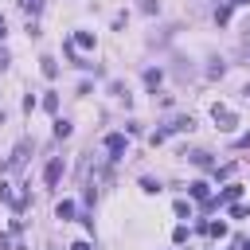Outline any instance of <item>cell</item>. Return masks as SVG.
<instances>
[{
  "mask_svg": "<svg viewBox=\"0 0 250 250\" xmlns=\"http://www.w3.org/2000/svg\"><path fill=\"white\" fill-rule=\"evenodd\" d=\"M234 145H238V148H250V133H242V137H238Z\"/></svg>",
  "mask_w": 250,
  "mask_h": 250,
  "instance_id": "20",
  "label": "cell"
},
{
  "mask_svg": "<svg viewBox=\"0 0 250 250\" xmlns=\"http://www.w3.org/2000/svg\"><path fill=\"white\" fill-rule=\"evenodd\" d=\"M39 62H43V66H39V70H43V74H47V78H55V74H59V62H55V59H39Z\"/></svg>",
  "mask_w": 250,
  "mask_h": 250,
  "instance_id": "10",
  "label": "cell"
},
{
  "mask_svg": "<svg viewBox=\"0 0 250 250\" xmlns=\"http://www.w3.org/2000/svg\"><path fill=\"white\" fill-rule=\"evenodd\" d=\"M242 94H246V98H250V86H246V90H242Z\"/></svg>",
  "mask_w": 250,
  "mask_h": 250,
  "instance_id": "23",
  "label": "cell"
},
{
  "mask_svg": "<svg viewBox=\"0 0 250 250\" xmlns=\"http://www.w3.org/2000/svg\"><path fill=\"white\" fill-rule=\"evenodd\" d=\"M70 133H74V125H70L66 117H59V121H55V137H59V141H66Z\"/></svg>",
  "mask_w": 250,
  "mask_h": 250,
  "instance_id": "6",
  "label": "cell"
},
{
  "mask_svg": "<svg viewBox=\"0 0 250 250\" xmlns=\"http://www.w3.org/2000/svg\"><path fill=\"white\" fill-rule=\"evenodd\" d=\"M59 176H62V160L55 156V160H47V168H43V180H47V188H55V184H59Z\"/></svg>",
  "mask_w": 250,
  "mask_h": 250,
  "instance_id": "2",
  "label": "cell"
},
{
  "mask_svg": "<svg viewBox=\"0 0 250 250\" xmlns=\"http://www.w3.org/2000/svg\"><path fill=\"white\" fill-rule=\"evenodd\" d=\"M191 164H199V168H211V152H191Z\"/></svg>",
  "mask_w": 250,
  "mask_h": 250,
  "instance_id": "13",
  "label": "cell"
},
{
  "mask_svg": "<svg viewBox=\"0 0 250 250\" xmlns=\"http://www.w3.org/2000/svg\"><path fill=\"white\" fill-rule=\"evenodd\" d=\"M74 211H78V207H74V199H62V203L55 207V215H59V219H74Z\"/></svg>",
  "mask_w": 250,
  "mask_h": 250,
  "instance_id": "7",
  "label": "cell"
},
{
  "mask_svg": "<svg viewBox=\"0 0 250 250\" xmlns=\"http://www.w3.org/2000/svg\"><path fill=\"white\" fill-rule=\"evenodd\" d=\"M0 39H4V27H0Z\"/></svg>",
  "mask_w": 250,
  "mask_h": 250,
  "instance_id": "24",
  "label": "cell"
},
{
  "mask_svg": "<svg viewBox=\"0 0 250 250\" xmlns=\"http://www.w3.org/2000/svg\"><path fill=\"white\" fill-rule=\"evenodd\" d=\"M20 8H23V12H31V16H35V12H39V8H43V0H20Z\"/></svg>",
  "mask_w": 250,
  "mask_h": 250,
  "instance_id": "14",
  "label": "cell"
},
{
  "mask_svg": "<svg viewBox=\"0 0 250 250\" xmlns=\"http://www.w3.org/2000/svg\"><path fill=\"white\" fill-rule=\"evenodd\" d=\"M145 86L156 90V86H160V70H145Z\"/></svg>",
  "mask_w": 250,
  "mask_h": 250,
  "instance_id": "12",
  "label": "cell"
},
{
  "mask_svg": "<svg viewBox=\"0 0 250 250\" xmlns=\"http://www.w3.org/2000/svg\"><path fill=\"white\" fill-rule=\"evenodd\" d=\"M8 62H12V55H8L4 47H0V70H8Z\"/></svg>",
  "mask_w": 250,
  "mask_h": 250,
  "instance_id": "19",
  "label": "cell"
},
{
  "mask_svg": "<svg viewBox=\"0 0 250 250\" xmlns=\"http://www.w3.org/2000/svg\"><path fill=\"white\" fill-rule=\"evenodd\" d=\"M27 152H31V145H27V141H20V145H16V152H12V160H8V168H23Z\"/></svg>",
  "mask_w": 250,
  "mask_h": 250,
  "instance_id": "4",
  "label": "cell"
},
{
  "mask_svg": "<svg viewBox=\"0 0 250 250\" xmlns=\"http://www.w3.org/2000/svg\"><path fill=\"white\" fill-rule=\"evenodd\" d=\"M238 195H242V188H238V184H230V188H223V195L215 199V207H219V203H238Z\"/></svg>",
  "mask_w": 250,
  "mask_h": 250,
  "instance_id": "5",
  "label": "cell"
},
{
  "mask_svg": "<svg viewBox=\"0 0 250 250\" xmlns=\"http://www.w3.org/2000/svg\"><path fill=\"white\" fill-rule=\"evenodd\" d=\"M203 230H207L211 238H223V234H227V227H223V223H203Z\"/></svg>",
  "mask_w": 250,
  "mask_h": 250,
  "instance_id": "11",
  "label": "cell"
},
{
  "mask_svg": "<svg viewBox=\"0 0 250 250\" xmlns=\"http://www.w3.org/2000/svg\"><path fill=\"white\" fill-rule=\"evenodd\" d=\"M211 117L219 121V129H234V113H230L227 105H215V109H211Z\"/></svg>",
  "mask_w": 250,
  "mask_h": 250,
  "instance_id": "3",
  "label": "cell"
},
{
  "mask_svg": "<svg viewBox=\"0 0 250 250\" xmlns=\"http://www.w3.org/2000/svg\"><path fill=\"white\" fill-rule=\"evenodd\" d=\"M43 109H47V113H55V109H59V98H55V94H47V98H43Z\"/></svg>",
  "mask_w": 250,
  "mask_h": 250,
  "instance_id": "15",
  "label": "cell"
},
{
  "mask_svg": "<svg viewBox=\"0 0 250 250\" xmlns=\"http://www.w3.org/2000/svg\"><path fill=\"white\" fill-rule=\"evenodd\" d=\"M191 195H195V199H211V188H207L203 180H195V184H191Z\"/></svg>",
  "mask_w": 250,
  "mask_h": 250,
  "instance_id": "9",
  "label": "cell"
},
{
  "mask_svg": "<svg viewBox=\"0 0 250 250\" xmlns=\"http://www.w3.org/2000/svg\"><path fill=\"white\" fill-rule=\"evenodd\" d=\"M238 250H250V238H238Z\"/></svg>",
  "mask_w": 250,
  "mask_h": 250,
  "instance_id": "22",
  "label": "cell"
},
{
  "mask_svg": "<svg viewBox=\"0 0 250 250\" xmlns=\"http://www.w3.org/2000/svg\"><path fill=\"white\" fill-rule=\"evenodd\" d=\"M176 215H180V219H188V215H191V207H188V199H176Z\"/></svg>",
  "mask_w": 250,
  "mask_h": 250,
  "instance_id": "16",
  "label": "cell"
},
{
  "mask_svg": "<svg viewBox=\"0 0 250 250\" xmlns=\"http://www.w3.org/2000/svg\"><path fill=\"white\" fill-rule=\"evenodd\" d=\"M172 238H176V242H188V227H184V223H180V227H176V230H172Z\"/></svg>",
  "mask_w": 250,
  "mask_h": 250,
  "instance_id": "18",
  "label": "cell"
},
{
  "mask_svg": "<svg viewBox=\"0 0 250 250\" xmlns=\"http://www.w3.org/2000/svg\"><path fill=\"white\" fill-rule=\"evenodd\" d=\"M125 145H129L125 133H109V137H105V152H109V160H117V156L125 152Z\"/></svg>",
  "mask_w": 250,
  "mask_h": 250,
  "instance_id": "1",
  "label": "cell"
},
{
  "mask_svg": "<svg viewBox=\"0 0 250 250\" xmlns=\"http://www.w3.org/2000/svg\"><path fill=\"white\" fill-rule=\"evenodd\" d=\"M70 250H94V246H90V242H74Z\"/></svg>",
  "mask_w": 250,
  "mask_h": 250,
  "instance_id": "21",
  "label": "cell"
},
{
  "mask_svg": "<svg viewBox=\"0 0 250 250\" xmlns=\"http://www.w3.org/2000/svg\"><path fill=\"white\" fill-rule=\"evenodd\" d=\"M0 27H4V16H0Z\"/></svg>",
  "mask_w": 250,
  "mask_h": 250,
  "instance_id": "25",
  "label": "cell"
},
{
  "mask_svg": "<svg viewBox=\"0 0 250 250\" xmlns=\"http://www.w3.org/2000/svg\"><path fill=\"white\" fill-rule=\"evenodd\" d=\"M74 47H82V51H94V35H90V31H78V35H74Z\"/></svg>",
  "mask_w": 250,
  "mask_h": 250,
  "instance_id": "8",
  "label": "cell"
},
{
  "mask_svg": "<svg viewBox=\"0 0 250 250\" xmlns=\"http://www.w3.org/2000/svg\"><path fill=\"white\" fill-rule=\"evenodd\" d=\"M141 188H145L148 195H156V191H160V184H156V180H141Z\"/></svg>",
  "mask_w": 250,
  "mask_h": 250,
  "instance_id": "17",
  "label": "cell"
}]
</instances>
